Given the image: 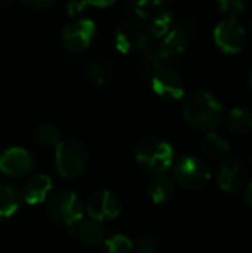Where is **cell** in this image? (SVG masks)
<instances>
[{"label": "cell", "instance_id": "cell-1", "mask_svg": "<svg viewBox=\"0 0 252 253\" xmlns=\"http://www.w3.org/2000/svg\"><path fill=\"white\" fill-rule=\"evenodd\" d=\"M183 116L196 130H212L223 117L221 102L208 90H195L183 104Z\"/></svg>", "mask_w": 252, "mask_h": 253}, {"label": "cell", "instance_id": "cell-2", "mask_svg": "<svg viewBox=\"0 0 252 253\" xmlns=\"http://www.w3.org/2000/svg\"><path fill=\"white\" fill-rule=\"evenodd\" d=\"M135 159L143 169L163 173L174 163V148L165 139L149 136L140 141V144L137 145Z\"/></svg>", "mask_w": 252, "mask_h": 253}, {"label": "cell", "instance_id": "cell-3", "mask_svg": "<svg viewBox=\"0 0 252 253\" xmlns=\"http://www.w3.org/2000/svg\"><path fill=\"white\" fill-rule=\"evenodd\" d=\"M55 163L61 176L71 179L80 176L88 165V150L77 139H64L55 150Z\"/></svg>", "mask_w": 252, "mask_h": 253}, {"label": "cell", "instance_id": "cell-4", "mask_svg": "<svg viewBox=\"0 0 252 253\" xmlns=\"http://www.w3.org/2000/svg\"><path fill=\"white\" fill-rule=\"evenodd\" d=\"M49 216L59 225L74 227L82 221L83 205L77 194L71 191H56L50 196L48 202Z\"/></svg>", "mask_w": 252, "mask_h": 253}, {"label": "cell", "instance_id": "cell-5", "mask_svg": "<svg viewBox=\"0 0 252 253\" xmlns=\"http://www.w3.org/2000/svg\"><path fill=\"white\" fill-rule=\"evenodd\" d=\"M172 175L177 184L189 190H199L211 179L209 166L193 156H184L174 163Z\"/></svg>", "mask_w": 252, "mask_h": 253}, {"label": "cell", "instance_id": "cell-6", "mask_svg": "<svg viewBox=\"0 0 252 253\" xmlns=\"http://www.w3.org/2000/svg\"><path fill=\"white\" fill-rule=\"evenodd\" d=\"M150 31L147 24L138 18H132L119 25L114 34L116 47L123 53H132L144 50L150 43Z\"/></svg>", "mask_w": 252, "mask_h": 253}, {"label": "cell", "instance_id": "cell-7", "mask_svg": "<svg viewBox=\"0 0 252 253\" xmlns=\"http://www.w3.org/2000/svg\"><path fill=\"white\" fill-rule=\"evenodd\" d=\"M214 42L224 53H238L247 43L245 28L238 19H224L214 28Z\"/></svg>", "mask_w": 252, "mask_h": 253}, {"label": "cell", "instance_id": "cell-8", "mask_svg": "<svg viewBox=\"0 0 252 253\" xmlns=\"http://www.w3.org/2000/svg\"><path fill=\"white\" fill-rule=\"evenodd\" d=\"M95 30L97 27L89 18L71 21L62 31V43L71 52H82L91 44Z\"/></svg>", "mask_w": 252, "mask_h": 253}, {"label": "cell", "instance_id": "cell-9", "mask_svg": "<svg viewBox=\"0 0 252 253\" xmlns=\"http://www.w3.org/2000/svg\"><path fill=\"white\" fill-rule=\"evenodd\" d=\"M151 87L160 98L168 101H178L184 95L183 77L174 70L165 67L151 76Z\"/></svg>", "mask_w": 252, "mask_h": 253}, {"label": "cell", "instance_id": "cell-10", "mask_svg": "<svg viewBox=\"0 0 252 253\" xmlns=\"http://www.w3.org/2000/svg\"><path fill=\"white\" fill-rule=\"evenodd\" d=\"M86 211L91 216V219L100 222V221H110L116 218L120 212V202L119 199L108 190H101L94 193L88 203Z\"/></svg>", "mask_w": 252, "mask_h": 253}, {"label": "cell", "instance_id": "cell-11", "mask_svg": "<svg viewBox=\"0 0 252 253\" xmlns=\"http://www.w3.org/2000/svg\"><path fill=\"white\" fill-rule=\"evenodd\" d=\"M33 165L34 160L31 154L21 147L7 148L0 156V170L9 176H24L33 169Z\"/></svg>", "mask_w": 252, "mask_h": 253}, {"label": "cell", "instance_id": "cell-12", "mask_svg": "<svg viewBox=\"0 0 252 253\" xmlns=\"http://www.w3.org/2000/svg\"><path fill=\"white\" fill-rule=\"evenodd\" d=\"M218 185L226 193H238L244 188L247 181L245 165L236 159H227L218 169Z\"/></svg>", "mask_w": 252, "mask_h": 253}, {"label": "cell", "instance_id": "cell-13", "mask_svg": "<svg viewBox=\"0 0 252 253\" xmlns=\"http://www.w3.org/2000/svg\"><path fill=\"white\" fill-rule=\"evenodd\" d=\"M50 190H52V181L49 176L34 175L24 182L21 197L28 205H37L48 197Z\"/></svg>", "mask_w": 252, "mask_h": 253}, {"label": "cell", "instance_id": "cell-14", "mask_svg": "<svg viewBox=\"0 0 252 253\" xmlns=\"http://www.w3.org/2000/svg\"><path fill=\"white\" fill-rule=\"evenodd\" d=\"M189 37H190V33H189L184 27L172 28V30L162 39V42L159 43L160 50H162L165 59L168 61V59H171L172 56L181 53V52L187 47Z\"/></svg>", "mask_w": 252, "mask_h": 253}, {"label": "cell", "instance_id": "cell-15", "mask_svg": "<svg viewBox=\"0 0 252 253\" xmlns=\"http://www.w3.org/2000/svg\"><path fill=\"white\" fill-rule=\"evenodd\" d=\"M73 233L86 245H100L105 240V230L94 219H82L73 227Z\"/></svg>", "mask_w": 252, "mask_h": 253}, {"label": "cell", "instance_id": "cell-16", "mask_svg": "<svg viewBox=\"0 0 252 253\" xmlns=\"http://www.w3.org/2000/svg\"><path fill=\"white\" fill-rule=\"evenodd\" d=\"M165 56L157 44H149L144 50H141V56L138 61V70L146 76H153L157 70L163 67Z\"/></svg>", "mask_w": 252, "mask_h": 253}, {"label": "cell", "instance_id": "cell-17", "mask_svg": "<svg viewBox=\"0 0 252 253\" xmlns=\"http://www.w3.org/2000/svg\"><path fill=\"white\" fill-rule=\"evenodd\" d=\"M22 197L18 188L10 184H0V219L13 215L21 206Z\"/></svg>", "mask_w": 252, "mask_h": 253}, {"label": "cell", "instance_id": "cell-18", "mask_svg": "<svg viewBox=\"0 0 252 253\" xmlns=\"http://www.w3.org/2000/svg\"><path fill=\"white\" fill-rule=\"evenodd\" d=\"M85 73L88 76V79L91 80V83L97 87L105 86L111 77V68L110 65L101 59V58H92L86 62L85 65Z\"/></svg>", "mask_w": 252, "mask_h": 253}, {"label": "cell", "instance_id": "cell-19", "mask_svg": "<svg viewBox=\"0 0 252 253\" xmlns=\"http://www.w3.org/2000/svg\"><path fill=\"white\" fill-rule=\"evenodd\" d=\"M174 182L165 175L153 178L149 185V194L156 205H163L169 202L174 197Z\"/></svg>", "mask_w": 252, "mask_h": 253}, {"label": "cell", "instance_id": "cell-20", "mask_svg": "<svg viewBox=\"0 0 252 253\" xmlns=\"http://www.w3.org/2000/svg\"><path fill=\"white\" fill-rule=\"evenodd\" d=\"M203 153L211 159H224L230 151V145L224 136L217 132H208L202 141Z\"/></svg>", "mask_w": 252, "mask_h": 253}, {"label": "cell", "instance_id": "cell-21", "mask_svg": "<svg viewBox=\"0 0 252 253\" xmlns=\"http://www.w3.org/2000/svg\"><path fill=\"white\" fill-rule=\"evenodd\" d=\"M227 127L236 133H248L252 129V113L244 107L232 108L226 119Z\"/></svg>", "mask_w": 252, "mask_h": 253}, {"label": "cell", "instance_id": "cell-22", "mask_svg": "<svg viewBox=\"0 0 252 253\" xmlns=\"http://www.w3.org/2000/svg\"><path fill=\"white\" fill-rule=\"evenodd\" d=\"M171 25H172V15L166 9H163L150 18V24L147 27L151 36L163 39L172 30Z\"/></svg>", "mask_w": 252, "mask_h": 253}, {"label": "cell", "instance_id": "cell-23", "mask_svg": "<svg viewBox=\"0 0 252 253\" xmlns=\"http://www.w3.org/2000/svg\"><path fill=\"white\" fill-rule=\"evenodd\" d=\"M34 141L42 148H56L59 144V132L52 125H42L40 127L36 129Z\"/></svg>", "mask_w": 252, "mask_h": 253}, {"label": "cell", "instance_id": "cell-24", "mask_svg": "<svg viewBox=\"0 0 252 253\" xmlns=\"http://www.w3.org/2000/svg\"><path fill=\"white\" fill-rule=\"evenodd\" d=\"M132 10L135 12V15L140 18H151L153 15H156L157 12L163 10L168 7V3L165 1H137L131 4Z\"/></svg>", "mask_w": 252, "mask_h": 253}, {"label": "cell", "instance_id": "cell-25", "mask_svg": "<svg viewBox=\"0 0 252 253\" xmlns=\"http://www.w3.org/2000/svg\"><path fill=\"white\" fill-rule=\"evenodd\" d=\"M105 249H107V253H132L134 245L126 236L114 234L105 240Z\"/></svg>", "mask_w": 252, "mask_h": 253}, {"label": "cell", "instance_id": "cell-26", "mask_svg": "<svg viewBox=\"0 0 252 253\" xmlns=\"http://www.w3.org/2000/svg\"><path fill=\"white\" fill-rule=\"evenodd\" d=\"M217 6L224 15H227V19H236L247 7V4L241 0H220Z\"/></svg>", "mask_w": 252, "mask_h": 253}, {"label": "cell", "instance_id": "cell-27", "mask_svg": "<svg viewBox=\"0 0 252 253\" xmlns=\"http://www.w3.org/2000/svg\"><path fill=\"white\" fill-rule=\"evenodd\" d=\"M157 249V243L151 236H143L137 242V251L140 253H154Z\"/></svg>", "mask_w": 252, "mask_h": 253}, {"label": "cell", "instance_id": "cell-28", "mask_svg": "<svg viewBox=\"0 0 252 253\" xmlns=\"http://www.w3.org/2000/svg\"><path fill=\"white\" fill-rule=\"evenodd\" d=\"M24 4L31 7V9H34V10H42V9H46L50 4H53V1H48V0H27V1H24Z\"/></svg>", "mask_w": 252, "mask_h": 253}, {"label": "cell", "instance_id": "cell-29", "mask_svg": "<svg viewBox=\"0 0 252 253\" xmlns=\"http://www.w3.org/2000/svg\"><path fill=\"white\" fill-rule=\"evenodd\" d=\"M247 200H248V203L252 206V181L250 182L248 188H247Z\"/></svg>", "mask_w": 252, "mask_h": 253}, {"label": "cell", "instance_id": "cell-30", "mask_svg": "<svg viewBox=\"0 0 252 253\" xmlns=\"http://www.w3.org/2000/svg\"><path fill=\"white\" fill-rule=\"evenodd\" d=\"M250 84H251V87H252V73H251V76H250Z\"/></svg>", "mask_w": 252, "mask_h": 253}, {"label": "cell", "instance_id": "cell-31", "mask_svg": "<svg viewBox=\"0 0 252 253\" xmlns=\"http://www.w3.org/2000/svg\"><path fill=\"white\" fill-rule=\"evenodd\" d=\"M251 33H252V28H251Z\"/></svg>", "mask_w": 252, "mask_h": 253}]
</instances>
